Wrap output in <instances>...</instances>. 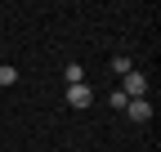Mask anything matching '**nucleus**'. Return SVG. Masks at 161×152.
<instances>
[{"instance_id":"f257e3e1","label":"nucleus","mask_w":161,"mask_h":152,"mask_svg":"<svg viewBox=\"0 0 161 152\" xmlns=\"http://www.w3.org/2000/svg\"><path fill=\"white\" fill-rule=\"evenodd\" d=\"M116 90L125 94V99H143V94H148V76L134 67V72H125V76H121V85H116Z\"/></svg>"},{"instance_id":"f03ea898","label":"nucleus","mask_w":161,"mask_h":152,"mask_svg":"<svg viewBox=\"0 0 161 152\" xmlns=\"http://www.w3.org/2000/svg\"><path fill=\"white\" fill-rule=\"evenodd\" d=\"M67 103H72V107H90V103H94V90H90V85H67Z\"/></svg>"},{"instance_id":"7ed1b4c3","label":"nucleus","mask_w":161,"mask_h":152,"mask_svg":"<svg viewBox=\"0 0 161 152\" xmlns=\"http://www.w3.org/2000/svg\"><path fill=\"white\" fill-rule=\"evenodd\" d=\"M125 117H130V121H152V103H148V99H130V103H125Z\"/></svg>"},{"instance_id":"20e7f679","label":"nucleus","mask_w":161,"mask_h":152,"mask_svg":"<svg viewBox=\"0 0 161 152\" xmlns=\"http://www.w3.org/2000/svg\"><path fill=\"white\" fill-rule=\"evenodd\" d=\"M63 76H67V85H85V72H80V63H67Z\"/></svg>"},{"instance_id":"39448f33","label":"nucleus","mask_w":161,"mask_h":152,"mask_svg":"<svg viewBox=\"0 0 161 152\" xmlns=\"http://www.w3.org/2000/svg\"><path fill=\"white\" fill-rule=\"evenodd\" d=\"M108 103H112V112H125V103H130V99H125V94H121V90L112 85V94H108Z\"/></svg>"},{"instance_id":"423d86ee","label":"nucleus","mask_w":161,"mask_h":152,"mask_svg":"<svg viewBox=\"0 0 161 152\" xmlns=\"http://www.w3.org/2000/svg\"><path fill=\"white\" fill-rule=\"evenodd\" d=\"M112 72H116V76H125V72H134V63L125 58V54H116V58H112Z\"/></svg>"},{"instance_id":"0eeeda50","label":"nucleus","mask_w":161,"mask_h":152,"mask_svg":"<svg viewBox=\"0 0 161 152\" xmlns=\"http://www.w3.org/2000/svg\"><path fill=\"white\" fill-rule=\"evenodd\" d=\"M14 81H18V72H14V67H5V63H0V85H14Z\"/></svg>"}]
</instances>
